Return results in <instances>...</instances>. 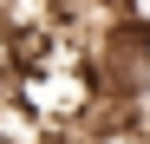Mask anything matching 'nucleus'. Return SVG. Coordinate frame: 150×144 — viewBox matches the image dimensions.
<instances>
[{
	"label": "nucleus",
	"instance_id": "nucleus-1",
	"mask_svg": "<svg viewBox=\"0 0 150 144\" xmlns=\"http://www.w3.org/2000/svg\"><path fill=\"white\" fill-rule=\"evenodd\" d=\"M85 144H150V125H137V118H124V111H111L105 125H98Z\"/></svg>",
	"mask_w": 150,
	"mask_h": 144
}]
</instances>
